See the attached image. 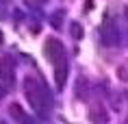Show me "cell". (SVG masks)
<instances>
[{"label":"cell","mask_w":128,"mask_h":124,"mask_svg":"<svg viewBox=\"0 0 128 124\" xmlns=\"http://www.w3.org/2000/svg\"><path fill=\"white\" fill-rule=\"evenodd\" d=\"M24 94H26L28 102L33 107V111L37 113L39 117H48L50 115V109H52V96L48 94V89L37 83L35 78L28 76L26 81H24Z\"/></svg>","instance_id":"6da1fadb"},{"label":"cell","mask_w":128,"mask_h":124,"mask_svg":"<svg viewBox=\"0 0 128 124\" xmlns=\"http://www.w3.org/2000/svg\"><path fill=\"white\" fill-rule=\"evenodd\" d=\"M0 81L7 87H11L15 83V61H13V57H9V55H4L0 59Z\"/></svg>","instance_id":"7a4b0ae2"},{"label":"cell","mask_w":128,"mask_h":124,"mask_svg":"<svg viewBox=\"0 0 128 124\" xmlns=\"http://www.w3.org/2000/svg\"><path fill=\"white\" fill-rule=\"evenodd\" d=\"M100 39H102L104 46H108V48L120 44V31H117V26H115L111 20H106L104 24H102V28H100Z\"/></svg>","instance_id":"3957f363"},{"label":"cell","mask_w":128,"mask_h":124,"mask_svg":"<svg viewBox=\"0 0 128 124\" xmlns=\"http://www.w3.org/2000/svg\"><path fill=\"white\" fill-rule=\"evenodd\" d=\"M44 50H46V57H48V59H50L52 63L61 61V59H65V52H63V44H61L59 39H54V37H50V39L46 41Z\"/></svg>","instance_id":"277c9868"},{"label":"cell","mask_w":128,"mask_h":124,"mask_svg":"<svg viewBox=\"0 0 128 124\" xmlns=\"http://www.w3.org/2000/svg\"><path fill=\"white\" fill-rule=\"evenodd\" d=\"M89 120L94 124H106L108 122V111L104 109L102 102H94L89 107Z\"/></svg>","instance_id":"5b68a950"},{"label":"cell","mask_w":128,"mask_h":124,"mask_svg":"<svg viewBox=\"0 0 128 124\" xmlns=\"http://www.w3.org/2000/svg\"><path fill=\"white\" fill-rule=\"evenodd\" d=\"M68 74H70V65H68L65 59H61V61L54 63V83H56V87H63L65 85Z\"/></svg>","instance_id":"8992f818"},{"label":"cell","mask_w":128,"mask_h":124,"mask_svg":"<svg viewBox=\"0 0 128 124\" xmlns=\"http://www.w3.org/2000/svg\"><path fill=\"white\" fill-rule=\"evenodd\" d=\"M9 113H11V115L15 117V120H18V122H22V120H26V113H24V111H22V107L20 104H11V107H9Z\"/></svg>","instance_id":"52a82bcc"},{"label":"cell","mask_w":128,"mask_h":124,"mask_svg":"<svg viewBox=\"0 0 128 124\" xmlns=\"http://www.w3.org/2000/svg\"><path fill=\"white\" fill-rule=\"evenodd\" d=\"M70 31H72V37H74V39H80L82 37V26L78 22H72V24H70Z\"/></svg>","instance_id":"ba28073f"},{"label":"cell","mask_w":128,"mask_h":124,"mask_svg":"<svg viewBox=\"0 0 128 124\" xmlns=\"http://www.w3.org/2000/svg\"><path fill=\"white\" fill-rule=\"evenodd\" d=\"M52 24H54L56 28L61 26V11H59V13H54V18H52Z\"/></svg>","instance_id":"9c48e42d"},{"label":"cell","mask_w":128,"mask_h":124,"mask_svg":"<svg viewBox=\"0 0 128 124\" xmlns=\"http://www.w3.org/2000/svg\"><path fill=\"white\" fill-rule=\"evenodd\" d=\"M20 124H35V122H33V120H30V117H26V120H22Z\"/></svg>","instance_id":"30bf717a"},{"label":"cell","mask_w":128,"mask_h":124,"mask_svg":"<svg viewBox=\"0 0 128 124\" xmlns=\"http://www.w3.org/2000/svg\"><path fill=\"white\" fill-rule=\"evenodd\" d=\"M2 96H4V89H0V98H2Z\"/></svg>","instance_id":"8fae6325"},{"label":"cell","mask_w":128,"mask_h":124,"mask_svg":"<svg viewBox=\"0 0 128 124\" xmlns=\"http://www.w3.org/2000/svg\"><path fill=\"white\" fill-rule=\"evenodd\" d=\"M124 96H126V100H128V89H126V91H124Z\"/></svg>","instance_id":"7c38bea8"},{"label":"cell","mask_w":128,"mask_h":124,"mask_svg":"<svg viewBox=\"0 0 128 124\" xmlns=\"http://www.w3.org/2000/svg\"><path fill=\"white\" fill-rule=\"evenodd\" d=\"M0 41H2V33H0Z\"/></svg>","instance_id":"4fadbf2b"},{"label":"cell","mask_w":128,"mask_h":124,"mask_svg":"<svg viewBox=\"0 0 128 124\" xmlns=\"http://www.w3.org/2000/svg\"><path fill=\"white\" fill-rule=\"evenodd\" d=\"M126 15H128V9H126Z\"/></svg>","instance_id":"5bb4252c"},{"label":"cell","mask_w":128,"mask_h":124,"mask_svg":"<svg viewBox=\"0 0 128 124\" xmlns=\"http://www.w3.org/2000/svg\"><path fill=\"white\" fill-rule=\"evenodd\" d=\"M124 124H128V120H126V122H124Z\"/></svg>","instance_id":"9a60e30c"},{"label":"cell","mask_w":128,"mask_h":124,"mask_svg":"<svg viewBox=\"0 0 128 124\" xmlns=\"http://www.w3.org/2000/svg\"><path fill=\"white\" fill-rule=\"evenodd\" d=\"M2 2H7V0H2Z\"/></svg>","instance_id":"2e32d148"},{"label":"cell","mask_w":128,"mask_h":124,"mask_svg":"<svg viewBox=\"0 0 128 124\" xmlns=\"http://www.w3.org/2000/svg\"><path fill=\"white\" fill-rule=\"evenodd\" d=\"M0 124H4V122H0Z\"/></svg>","instance_id":"e0dca14e"}]
</instances>
